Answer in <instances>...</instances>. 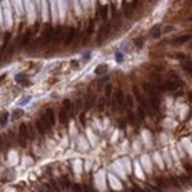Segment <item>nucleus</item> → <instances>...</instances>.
I'll return each mask as SVG.
<instances>
[{
  "mask_svg": "<svg viewBox=\"0 0 192 192\" xmlns=\"http://www.w3.org/2000/svg\"><path fill=\"white\" fill-rule=\"evenodd\" d=\"M19 143L22 146H26V138H28V126L26 124H22L20 129H19Z\"/></svg>",
  "mask_w": 192,
  "mask_h": 192,
  "instance_id": "f257e3e1",
  "label": "nucleus"
},
{
  "mask_svg": "<svg viewBox=\"0 0 192 192\" xmlns=\"http://www.w3.org/2000/svg\"><path fill=\"white\" fill-rule=\"evenodd\" d=\"M177 85L178 86H182V82L178 80V82H172V80H168V82H164L163 83V89H166V91H172V89H175L177 88Z\"/></svg>",
  "mask_w": 192,
  "mask_h": 192,
  "instance_id": "f03ea898",
  "label": "nucleus"
},
{
  "mask_svg": "<svg viewBox=\"0 0 192 192\" xmlns=\"http://www.w3.org/2000/svg\"><path fill=\"white\" fill-rule=\"evenodd\" d=\"M123 101H124V94H123V91H117V94H115V97H114V106L117 105V106H122L123 105Z\"/></svg>",
  "mask_w": 192,
  "mask_h": 192,
  "instance_id": "7ed1b4c3",
  "label": "nucleus"
},
{
  "mask_svg": "<svg viewBox=\"0 0 192 192\" xmlns=\"http://www.w3.org/2000/svg\"><path fill=\"white\" fill-rule=\"evenodd\" d=\"M143 88H145V91H146L148 94H151V97H155V95H157V88L154 86V85L145 83V85H143Z\"/></svg>",
  "mask_w": 192,
  "mask_h": 192,
  "instance_id": "20e7f679",
  "label": "nucleus"
},
{
  "mask_svg": "<svg viewBox=\"0 0 192 192\" xmlns=\"http://www.w3.org/2000/svg\"><path fill=\"white\" fill-rule=\"evenodd\" d=\"M74 37H75V28H69V32L65 37V45H71L72 40H74Z\"/></svg>",
  "mask_w": 192,
  "mask_h": 192,
  "instance_id": "39448f33",
  "label": "nucleus"
},
{
  "mask_svg": "<svg viewBox=\"0 0 192 192\" xmlns=\"http://www.w3.org/2000/svg\"><path fill=\"white\" fill-rule=\"evenodd\" d=\"M51 34H52V28L49 26H46V29H45V40H43V45H48L49 43V40H51Z\"/></svg>",
  "mask_w": 192,
  "mask_h": 192,
  "instance_id": "423d86ee",
  "label": "nucleus"
},
{
  "mask_svg": "<svg viewBox=\"0 0 192 192\" xmlns=\"http://www.w3.org/2000/svg\"><path fill=\"white\" fill-rule=\"evenodd\" d=\"M38 122L42 123V126H43L45 132H49V131H51V124H49V122L46 120V117H45V115H43V117H40V118H38Z\"/></svg>",
  "mask_w": 192,
  "mask_h": 192,
  "instance_id": "0eeeda50",
  "label": "nucleus"
},
{
  "mask_svg": "<svg viewBox=\"0 0 192 192\" xmlns=\"http://www.w3.org/2000/svg\"><path fill=\"white\" fill-rule=\"evenodd\" d=\"M46 188H49L52 192H62V188H58V183H57V182H54V180H51V182H49V184H48Z\"/></svg>",
  "mask_w": 192,
  "mask_h": 192,
  "instance_id": "6e6552de",
  "label": "nucleus"
},
{
  "mask_svg": "<svg viewBox=\"0 0 192 192\" xmlns=\"http://www.w3.org/2000/svg\"><path fill=\"white\" fill-rule=\"evenodd\" d=\"M45 117H46V120L49 122V124H51V126H52V124L56 123V117H54V112L51 111V109H48V111H46V115H45Z\"/></svg>",
  "mask_w": 192,
  "mask_h": 192,
  "instance_id": "1a4fd4ad",
  "label": "nucleus"
},
{
  "mask_svg": "<svg viewBox=\"0 0 192 192\" xmlns=\"http://www.w3.org/2000/svg\"><path fill=\"white\" fill-rule=\"evenodd\" d=\"M58 120H60V123H63V124L68 122V112H66L65 109L60 111V114H58Z\"/></svg>",
  "mask_w": 192,
  "mask_h": 192,
  "instance_id": "9d476101",
  "label": "nucleus"
},
{
  "mask_svg": "<svg viewBox=\"0 0 192 192\" xmlns=\"http://www.w3.org/2000/svg\"><path fill=\"white\" fill-rule=\"evenodd\" d=\"M60 184H62V188H63V189H69V186H71V182L68 180L66 177H62V178H60Z\"/></svg>",
  "mask_w": 192,
  "mask_h": 192,
  "instance_id": "9b49d317",
  "label": "nucleus"
},
{
  "mask_svg": "<svg viewBox=\"0 0 192 192\" xmlns=\"http://www.w3.org/2000/svg\"><path fill=\"white\" fill-rule=\"evenodd\" d=\"M52 40H54L56 43L62 40V26H57V28H56V35H54Z\"/></svg>",
  "mask_w": 192,
  "mask_h": 192,
  "instance_id": "f8f14e48",
  "label": "nucleus"
},
{
  "mask_svg": "<svg viewBox=\"0 0 192 192\" xmlns=\"http://www.w3.org/2000/svg\"><path fill=\"white\" fill-rule=\"evenodd\" d=\"M29 38H31V32L26 31V32H25V35H23V38H22V46H26L29 43Z\"/></svg>",
  "mask_w": 192,
  "mask_h": 192,
  "instance_id": "ddd939ff",
  "label": "nucleus"
},
{
  "mask_svg": "<svg viewBox=\"0 0 192 192\" xmlns=\"http://www.w3.org/2000/svg\"><path fill=\"white\" fill-rule=\"evenodd\" d=\"M98 9H100V17L103 20H106L108 19V8L106 6H100Z\"/></svg>",
  "mask_w": 192,
  "mask_h": 192,
  "instance_id": "4468645a",
  "label": "nucleus"
},
{
  "mask_svg": "<svg viewBox=\"0 0 192 192\" xmlns=\"http://www.w3.org/2000/svg\"><path fill=\"white\" fill-rule=\"evenodd\" d=\"M168 184H172L174 188H180V183H178V180L175 177H171V178H168Z\"/></svg>",
  "mask_w": 192,
  "mask_h": 192,
  "instance_id": "2eb2a0df",
  "label": "nucleus"
},
{
  "mask_svg": "<svg viewBox=\"0 0 192 192\" xmlns=\"http://www.w3.org/2000/svg\"><path fill=\"white\" fill-rule=\"evenodd\" d=\"M123 9H124V12H126V14L129 16L131 12H132V5H131V3H128V2H124V5H123Z\"/></svg>",
  "mask_w": 192,
  "mask_h": 192,
  "instance_id": "dca6fc26",
  "label": "nucleus"
},
{
  "mask_svg": "<svg viewBox=\"0 0 192 192\" xmlns=\"http://www.w3.org/2000/svg\"><path fill=\"white\" fill-rule=\"evenodd\" d=\"M9 37H11V34H9V32H5V35H3V45H2L3 49H5V46L9 43Z\"/></svg>",
  "mask_w": 192,
  "mask_h": 192,
  "instance_id": "f3484780",
  "label": "nucleus"
},
{
  "mask_svg": "<svg viewBox=\"0 0 192 192\" xmlns=\"http://www.w3.org/2000/svg\"><path fill=\"white\" fill-rule=\"evenodd\" d=\"M151 105L155 108V109H158V106H160V103H158V98L157 97H151Z\"/></svg>",
  "mask_w": 192,
  "mask_h": 192,
  "instance_id": "a211bd4d",
  "label": "nucleus"
},
{
  "mask_svg": "<svg viewBox=\"0 0 192 192\" xmlns=\"http://www.w3.org/2000/svg\"><path fill=\"white\" fill-rule=\"evenodd\" d=\"M190 38V35H183V37H178L177 40H175V43H184L186 40H189Z\"/></svg>",
  "mask_w": 192,
  "mask_h": 192,
  "instance_id": "6ab92c4d",
  "label": "nucleus"
},
{
  "mask_svg": "<svg viewBox=\"0 0 192 192\" xmlns=\"http://www.w3.org/2000/svg\"><path fill=\"white\" fill-rule=\"evenodd\" d=\"M124 101H126V105L129 106V108H132V105H134V98H132V95H128V97L124 98Z\"/></svg>",
  "mask_w": 192,
  "mask_h": 192,
  "instance_id": "aec40b11",
  "label": "nucleus"
},
{
  "mask_svg": "<svg viewBox=\"0 0 192 192\" xmlns=\"http://www.w3.org/2000/svg\"><path fill=\"white\" fill-rule=\"evenodd\" d=\"M157 183H158V186H160V188H168V180H163V178H158V180H157Z\"/></svg>",
  "mask_w": 192,
  "mask_h": 192,
  "instance_id": "412c9836",
  "label": "nucleus"
},
{
  "mask_svg": "<svg viewBox=\"0 0 192 192\" xmlns=\"http://www.w3.org/2000/svg\"><path fill=\"white\" fill-rule=\"evenodd\" d=\"M35 126H37V131H38V132H40V134H46V132H45V129H43V126H42V123H40V122H38V120H37V123H35Z\"/></svg>",
  "mask_w": 192,
  "mask_h": 192,
  "instance_id": "4be33fe9",
  "label": "nucleus"
},
{
  "mask_svg": "<svg viewBox=\"0 0 192 192\" xmlns=\"http://www.w3.org/2000/svg\"><path fill=\"white\" fill-rule=\"evenodd\" d=\"M145 115H146L145 109H143V108H138V117H140V120H143V118H145Z\"/></svg>",
  "mask_w": 192,
  "mask_h": 192,
  "instance_id": "5701e85b",
  "label": "nucleus"
},
{
  "mask_svg": "<svg viewBox=\"0 0 192 192\" xmlns=\"http://www.w3.org/2000/svg\"><path fill=\"white\" fill-rule=\"evenodd\" d=\"M72 188H74L72 189L74 192H83V186H80V184H74Z\"/></svg>",
  "mask_w": 192,
  "mask_h": 192,
  "instance_id": "b1692460",
  "label": "nucleus"
},
{
  "mask_svg": "<svg viewBox=\"0 0 192 192\" xmlns=\"http://www.w3.org/2000/svg\"><path fill=\"white\" fill-rule=\"evenodd\" d=\"M106 69H108L106 66H98V68L95 69V72H97V74H101V72H106Z\"/></svg>",
  "mask_w": 192,
  "mask_h": 192,
  "instance_id": "393cba45",
  "label": "nucleus"
},
{
  "mask_svg": "<svg viewBox=\"0 0 192 192\" xmlns=\"http://www.w3.org/2000/svg\"><path fill=\"white\" fill-rule=\"evenodd\" d=\"M152 37H154V38H158V37H160V29H158V28H155V29H154Z\"/></svg>",
  "mask_w": 192,
  "mask_h": 192,
  "instance_id": "a878e982",
  "label": "nucleus"
},
{
  "mask_svg": "<svg viewBox=\"0 0 192 192\" xmlns=\"http://www.w3.org/2000/svg\"><path fill=\"white\" fill-rule=\"evenodd\" d=\"M111 91H112V86H111V85H106V88H105V94H106V95H111Z\"/></svg>",
  "mask_w": 192,
  "mask_h": 192,
  "instance_id": "bb28decb",
  "label": "nucleus"
},
{
  "mask_svg": "<svg viewBox=\"0 0 192 192\" xmlns=\"http://www.w3.org/2000/svg\"><path fill=\"white\" fill-rule=\"evenodd\" d=\"M63 106H65V109H69L71 108V101L69 100H65V101H63Z\"/></svg>",
  "mask_w": 192,
  "mask_h": 192,
  "instance_id": "cd10ccee",
  "label": "nucleus"
},
{
  "mask_svg": "<svg viewBox=\"0 0 192 192\" xmlns=\"http://www.w3.org/2000/svg\"><path fill=\"white\" fill-rule=\"evenodd\" d=\"M20 115H22V111H16V112H14V118H19Z\"/></svg>",
  "mask_w": 192,
  "mask_h": 192,
  "instance_id": "c85d7f7f",
  "label": "nucleus"
},
{
  "mask_svg": "<svg viewBox=\"0 0 192 192\" xmlns=\"http://www.w3.org/2000/svg\"><path fill=\"white\" fill-rule=\"evenodd\" d=\"M184 69L190 72V63H184Z\"/></svg>",
  "mask_w": 192,
  "mask_h": 192,
  "instance_id": "c756f323",
  "label": "nucleus"
},
{
  "mask_svg": "<svg viewBox=\"0 0 192 192\" xmlns=\"http://www.w3.org/2000/svg\"><path fill=\"white\" fill-rule=\"evenodd\" d=\"M184 168H186V171H188V172H189V175H190V171H192V169H190V164H188V163H186V164H184Z\"/></svg>",
  "mask_w": 192,
  "mask_h": 192,
  "instance_id": "7c9ffc66",
  "label": "nucleus"
},
{
  "mask_svg": "<svg viewBox=\"0 0 192 192\" xmlns=\"http://www.w3.org/2000/svg\"><path fill=\"white\" fill-rule=\"evenodd\" d=\"M129 122H131V123H134V122H135V117H134V114H129Z\"/></svg>",
  "mask_w": 192,
  "mask_h": 192,
  "instance_id": "2f4dec72",
  "label": "nucleus"
},
{
  "mask_svg": "<svg viewBox=\"0 0 192 192\" xmlns=\"http://www.w3.org/2000/svg\"><path fill=\"white\" fill-rule=\"evenodd\" d=\"M142 43H143V42H142V38H137V42H135V45H137V46H142Z\"/></svg>",
  "mask_w": 192,
  "mask_h": 192,
  "instance_id": "473e14b6",
  "label": "nucleus"
},
{
  "mask_svg": "<svg viewBox=\"0 0 192 192\" xmlns=\"http://www.w3.org/2000/svg\"><path fill=\"white\" fill-rule=\"evenodd\" d=\"M174 29V26H168V28H164V32H171Z\"/></svg>",
  "mask_w": 192,
  "mask_h": 192,
  "instance_id": "72a5a7b5",
  "label": "nucleus"
},
{
  "mask_svg": "<svg viewBox=\"0 0 192 192\" xmlns=\"http://www.w3.org/2000/svg\"><path fill=\"white\" fill-rule=\"evenodd\" d=\"M83 190H85V192H94L91 188H88V186H86V188H83Z\"/></svg>",
  "mask_w": 192,
  "mask_h": 192,
  "instance_id": "f704fd0d",
  "label": "nucleus"
},
{
  "mask_svg": "<svg viewBox=\"0 0 192 192\" xmlns=\"http://www.w3.org/2000/svg\"><path fill=\"white\" fill-rule=\"evenodd\" d=\"M131 192H142V190H140L138 188H132V189H131Z\"/></svg>",
  "mask_w": 192,
  "mask_h": 192,
  "instance_id": "c9c22d12",
  "label": "nucleus"
},
{
  "mask_svg": "<svg viewBox=\"0 0 192 192\" xmlns=\"http://www.w3.org/2000/svg\"><path fill=\"white\" fill-rule=\"evenodd\" d=\"M45 190H46V192H52V190H51L49 188H45Z\"/></svg>",
  "mask_w": 192,
  "mask_h": 192,
  "instance_id": "e433bc0d",
  "label": "nucleus"
},
{
  "mask_svg": "<svg viewBox=\"0 0 192 192\" xmlns=\"http://www.w3.org/2000/svg\"><path fill=\"white\" fill-rule=\"evenodd\" d=\"M0 148H2V137H0Z\"/></svg>",
  "mask_w": 192,
  "mask_h": 192,
  "instance_id": "4c0bfd02",
  "label": "nucleus"
},
{
  "mask_svg": "<svg viewBox=\"0 0 192 192\" xmlns=\"http://www.w3.org/2000/svg\"><path fill=\"white\" fill-rule=\"evenodd\" d=\"M3 77H5V75H0V80H2V79H3Z\"/></svg>",
  "mask_w": 192,
  "mask_h": 192,
  "instance_id": "58836bf2",
  "label": "nucleus"
}]
</instances>
